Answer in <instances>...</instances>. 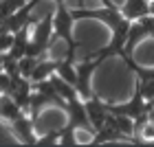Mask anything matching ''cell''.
Instances as JSON below:
<instances>
[{"instance_id":"1","label":"cell","mask_w":154,"mask_h":147,"mask_svg":"<svg viewBox=\"0 0 154 147\" xmlns=\"http://www.w3.org/2000/svg\"><path fill=\"white\" fill-rule=\"evenodd\" d=\"M53 2H55V11H53V35L64 40L66 44L71 46V53L75 57L77 51H79V42L73 38V26H75L77 20L73 16V11L68 9L66 0H53Z\"/></svg>"},{"instance_id":"2","label":"cell","mask_w":154,"mask_h":147,"mask_svg":"<svg viewBox=\"0 0 154 147\" xmlns=\"http://www.w3.org/2000/svg\"><path fill=\"white\" fill-rule=\"evenodd\" d=\"M9 128H11L13 136H16L20 143H24V145H35L38 132H35V123H33V118H31L29 112H22L18 118H13V121L9 123Z\"/></svg>"},{"instance_id":"3","label":"cell","mask_w":154,"mask_h":147,"mask_svg":"<svg viewBox=\"0 0 154 147\" xmlns=\"http://www.w3.org/2000/svg\"><path fill=\"white\" fill-rule=\"evenodd\" d=\"M86 103V112H88V118H90V123L95 125V130H101L103 128V123L108 121V116H110V103H103L99 97H90V99L84 101Z\"/></svg>"},{"instance_id":"4","label":"cell","mask_w":154,"mask_h":147,"mask_svg":"<svg viewBox=\"0 0 154 147\" xmlns=\"http://www.w3.org/2000/svg\"><path fill=\"white\" fill-rule=\"evenodd\" d=\"M119 11L123 13L125 20L134 22V20H139V18H143V16L150 13V0H125Z\"/></svg>"},{"instance_id":"5","label":"cell","mask_w":154,"mask_h":147,"mask_svg":"<svg viewBox=\"0 0 154 147\" xmlns=\"http://www.w3.org/2000/svg\"><path fill=\"white\" fill-rule=\"evenodd\" d=\"M22 108H20V103L13 99L11 94H0V121L9 125L13 118H18L22 114Z\"/></svg>"},{"instance_id":"6","label":"cell","mask_w":154,"mask_h":147,"mask_svg":"<svg viewBox=\"0 0 154 147\" xmlns=\"http://www.w3.org/2000/svg\"><path fill=\"white\" fill-rule=\"evenodd\" d=\"M150 16H154V0H150Z\"/></svg>"},{"instance_id":"7","label":"cell","mask_w":154,"mask_h":147,"mask_svg":"<svg viewBox=\"0 0 154 147\" xmlns=\"http://www.w3.org/2000/svg\"><path fill=\"white\" fill-rule=\"evenodd\" d=\"M0 73H2V53H0Z\"/></svg>"}]
</instances>
